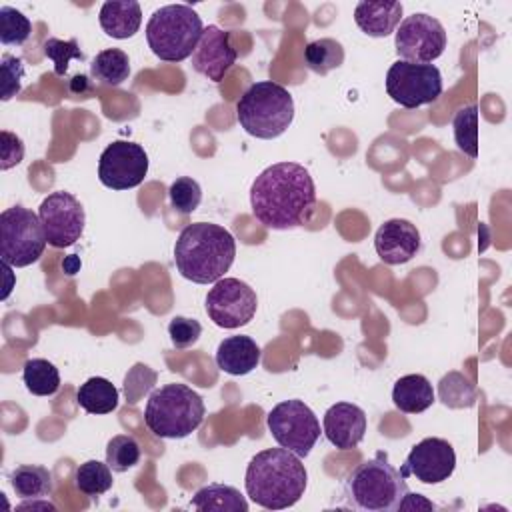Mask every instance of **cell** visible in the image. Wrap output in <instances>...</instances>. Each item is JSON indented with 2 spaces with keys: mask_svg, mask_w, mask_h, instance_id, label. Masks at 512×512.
<instances>
[{
  "mask_svg": "<svg viewBox=\"0 0 512 512\" xmlns=\"http://www.w3.org/2000/svg\"><path fill=\"white\" fill-rule=\"evenodd\" d=\"M316 204L310 172L296 162H276L262 170L250 188L254 218L272 230L304 226Z\"/></svg>",
  "mask_w": 512,
  "mask_h": 512,
  "instance_id": "1",
  "label": "cell"
},
{
  "mask_svg": "<svg viewBox=\"0 0 512 512\" xmlns=\"http://www.w3.org/2000/svg\"><path fill=\"white\" fill-rule=\"evenodd\" d=\"M306 484L308 472L302 458L282 446L252 456L244 474L248 498L266 510L294 506L304 496Z\"/></svg>",
  "mask_w": 512,
  "mask_h": 512,
  "instance_id": "2",
  "label": "cell"
},
{
  "mask_svg": "<svg viewBox=\"0 0 512 512\" xmlns=\"http://www.w3.org/2000/svg\"><path fill=\"white\" fill-rule=\"evenodd\" d=\"M236 256L234 236L212 222H192L174 244V262L182 278L196 284L218 282Z\"/></svg>",
  "mask_w": 512,
  "mask_h": 512,
  "instance_id": "3",
  "label": "cell"
},
{
  "mask_svg": "<svg viewBox=\"0 0 512 512\" xmlns=\"http://www.w3.org/2000/svg\"><path fill=\"white\" fill-rule=\"evenodd\" d=\"M406 492V478L388 462L386 452L364 460L344 480L348 506L362 512H394Z\"/></svg>",
  "mask_w": 512,
  "mask_h": 512,
  "instance_id": "4",
  "label": "cell"
},
{
  "mask_svg": "<svg viewBox=\"0 0 512 512\" xmlns=\"http://www.w3.org/2000/svg\"><path fill=\"white\" fill-rule=\"evenodd\" d=\"M236 118L244 132L254 138H278L294 120L292 94L272 80L254 82L236 102Z\"/></svg>",
  "mask_w": 512,
  "mask_h": 512,
  "instance_id": "5",
  "label": "cell"
},
{
  "mask_svg": "<svg viewBox=\"0 0 512 512\" xmlns=\"http://www.w3.org/2000/svg\"><path fill=\"white\" fill-rule=\"evenodd\" d=\"M204 400L186 384L156 388L144 408V422L158 438H186L204 420Z\"/></svg>",
  "mask_w": 512,
  "mask_h": 512,
  "instance_id": "6",
  "label": "cell"
},
{
  "mask_svg": "<svg viewBox=\"0 0 512 512\" xmlns=\"http://www.w3.org/2000/svg\"><path fill=\"white\" fill-rule=\"evenodd\" d=\"M204 24L198 12L186 4H168L150 16L146 42L152 54L164 62H182L194 54Z\"/></svg>",
  "mask_w": 512,
  "mask_h": 512,
  "instance_id": "7",
  "label": "cell"
},
{
  "mask_svg": "<svg viewBox=\"0 0 512 512\" xmlns=\"http://www.w3.org/2000/svg\"><path fill=\"white\" fill-rule=\"evenodd\" d=\"M48 240L40 216L20 204L6 208L0 214V256L2 262L24 268L34 264Z\"/></svg>",
  "mask_w": 512,
  "mask_h": 512,
  "instance_id": "8",
  "label": "cell"
},
{
  "mask_svg": "<svg viewBox=\"0 0 512 512\" xmlns=\"http://www.w3.org/2000/svg\"><path fill=\"white\" fill-rule=\"evenodd\" d=\"M268 430L278 446L306 458L320 438V422L316 414L298 398L276 404L266 416Z\"/></svg>",
  "mask_w": 512,
  "mask_h": 512,
  "instance_id": "9",
  "label": "cell"
},
{
  "mask_svg": "<svg viewBox=\"0 0 512 512\" xmlns=\"http://www.w3.org/2000/svg\"><path fill=\"white\" fill-rule=\"evenodd\" d=\"M442 74L434 64L396 60L386 72V94L402 108L432 104L442 94Z\"/></svg>",
  "mask_w": 512,
  "mask_h": 512,
  "instance_id": "10",
  "label": "cell"
},
{
  "mask_svg": "<svg viewBox=\"0 0 512 512\" xmlns=\"http://www.w3.org/2000/svg\"><path fill=\"white\" fill-rule=\"evenodd\" d=\"M394 46L404 62L430 64L440 58L446 48V30L436 18L414 12L398 24Z\"/></svg>",
  "mask_w": 512,
  "mask_h": 512,
  "instance_id": "11",
  "label": "cell"
},
{
  "mask_svg": "<svg viewBox=\"0 0 512 512\" xmlns=\"http://www.w3.org/2000/svg\"><path fill=\"white\" fill-rule=\"evenodd\" d=\"M258 308L256 292L238 278H220L206 294L210 320L226 330L248 324Z\"/></svg>",
  "mask_w": 512,
  "mask_h": 512,
  "instance_id": "12",
  "label": "cell"
},
{
  "mask_svg": "<svg viewBox=\"0 0 512 512\" xmlns=\"http://www.w3.org/2000/svg\"><path fill=\"white\" fill-rule=\"evenodd\" d=\"M38 216L46 234V240L54 248H68L76 244L84 232L86 214L80 200L64 190L48 194L40 208Z\"/></svg>",
  "mask_w": 512,
  "mask_h": 512,
  "instance_id": "13",
  "label": "cell"
},
{
  "mask_svg": "<svg viewBox=\"0 0 512 512\" xmlns=\"http://www.w3.org/2000/svg\"><path fill=\"white\" fill-rule=\"evenodd\" d=\"M148 174V154L136 142L114 140L98 160V178L106 188L128 190L144 182Z\"/></svg>",
  "mask_w": 512,
  "mask_h": 512,
  "instance_id": "14",
  "label": "cell"
},
{
  "mask_svg": "<svg viewBox=\"0 0 512 512\" xmlns=\"http://www.w3.org/2000/svg\"><path fill=\"white\" fill-rule=\"evenodd\" d=\"M456 468V452L444 438L428 436L412 446L400 474L404 478L416 476L422 484H440L452 476Z\"/></svg>",
  "mask_w": 512,
  "mask_h": 512,
  "instance_id": "15",
  "label": "cell"
},
{
  "mask_svg": "<svg viewBox=\"0 0 512 512\" xmlns=\"http://www.w3.org/2000/svg\"><path fill=\"white\" fill-rule=\"evenodd\" d=\"M238 54L230 44V32L210 24L204 28L192 54V68L212 82H220L234 66Z\"/></svg>",
  "mask_w": 512,
  "mask_h": 512,
  "instance_id": "16",
  "label": "cell"
},
{
  "mask_svg": "<svg viewBox=\"0 0 512 512\" xmlns=\"http://www.w3.org/2000/svg\"><path fill=\"white\" fill-rule=\"evenodd\" d=\"M422 240L418 228L404 218L386 220L374 234L378 258L388 266L410 262L420 252Z\"/></svg>",
  "mask_w": 512,
  "mask_h": 512,
  "instance_id": "17",
  "label": "cell"
},
{
  "mask_svg": "<svg viewBox=\"0 0 512 512\" xmlns=\"http://www.w3.org/2000/svg\"><path fill=\"white\" fill-rule=\"evenodd\" d=\"M326 440L338 450L356 448L366 432V414L360 406L350 402L332 404L322 420Z\"/></svg>",
  "mask_w": 512,
  "mask_h": 512,
  "instance_id": "18",
  "label": "cell"
},
{
  "mask_svg": "<svg viewBox=\"0 0 512 512\" xmlns=\"http://www.w3.org/2000/svg\"><path fill=\"white\" fill-rule=\"evenodd\" d=\"M260 346L250 336H228L216 348V366L230 376H244L260 362Z\"/></svg>",
  "mask_w": 512,
  "mask_h": 512,
  "instance_id": "19",
  "label": "cell"
},
{
  "mask_svg": "<svg viewBox=\"0 0 512 512\" xmlns=\"http://www.w3.org/2000/svg\"><path fill=\"white\" fill-rule=\"evenodd\" d=\"M402 4L400 2H358L354 8V22L356 26L372 36L384 38L396 32L400 18H402Z\"/></svg>",
  "mask_w": 512,
  "mask_h": 512,
  "instance_id": "20",
  "label": "cell"
},
{
  "mask_svg": "<svg viewBox=\"0 0 512 512\" xmlns=\"http://www.w3.org/2000/svg\"><path fill=\"white\" fill-rule=\"evenodd\" d=\"M102 30L116 38H132L142 24V8L136 0H108L100 6L98 14Z\"/></svg>",
  "mask_w": 512,
  "mask_h": 512,
  "instance_id": "21",
  "label": "cell"
},
{
  "mask_svg": "<svg viewBox=\"0 0 512 512\" xmlns=\"http://www.w3.org/2000/svg\"><path fill=\"white\" fill-rule=\"evenodd\" d=\"M392 402L400 412L420 414L434 404V388L422 374H406L392 388Z\"/></svg>",
  "mask_w": 512,
  "mask_h": 512,
  "instance_id": "22",
  "label": "cell"
},
{
  "mask_svg": "<svg viewBox=\"0 0 512 512\" xmlns=\"http://www.w3.org/2000/svg\"><path fill=\"white\" fill-rule=\"evenodd\" d=\"M192 506L200 512H246L248 502L236 490L228 484H206L202 486L194 498Z\"/></svg>",
  "mask_w": 512,
  "mask_h": 512,
  "instance_id": "23",
  "label": "cell"
},
{
  "mask_svg": "<svg viewBox=\"0 0 512 512\" xmlns=\"http://www.w3.org/2000/svg\"><path fill=\"white\" fill-rule=\"evenodd\" d=\"M118 388L102 378L92 376L84 384H80L76 392V402L88 412V414H110L118 408Z\"/></svg>",
  "mask_w": 512,
  "mask_h": 512,
  "instance_id": "24",
  "label": "cell"
},
{
  "mask_svg": "<svg viewBox=\"0 0 512 512\" xmlns=\"http://www.w3.org/2000/svg\"><path fill=\"white\" fill-rule=\"evenodd\" d=\"M10 486L24 500L44 498L52 492V474L44 466L22 464L10 472Z\"/></svg>",
  "mask_w": 512,
  "mask_h": 512,
  "instance_id": "25",
  "label": "cell"
},
{
  "mask_svg": "<svg viewBox=\"0 0 512 512\" xmlns=\"http://www.w3.org/2000/svg\"><path fill=\"white\" fill-rule=\"evenodd\" d=\"M90 74L104 86H120L130 76L128 54L120 48H106L98 52L90 64Z\"/></svg>",
  "mask_w": 512,
  "mask_h": 512,
  "instance_id": "26",
  "label": "cell"
},
{
  "mask_svg": "<svg viewBox=\"0 0 512 512\" xmlns=\"http://www.w3.org/2000/svg\"><path fill=\"white\" fill-rule=\"evenodd\" d=\"M22 380L30 394L52 396L60 388L58 368L44 358H30L22 368Z\"/></svg>",
  "mask_w": 512,
  "mask_h": 512,
  "instance_id": "27",
  "label": "cell"
},
{
  "mask_svg": "<svg viewBox=\"0 0 512 512\" xmlns=\"http://www.w3.org/2000/svg\"><path fill=\"white\" fill-rule=\"evenodd\" d=\"M344 62V48L334 38L312 40L304 48V64L316 74H328L334 68H340Z\"/></svg>",
  "mask_w": 512,
  "mask_h": 512,
  "instance_id": "28",
  "label": "cell"
},
{
  "mask_svg": "<svg viewBox=\"0 0 512 512\" xmlns=\"http://www.w3.org/2000/svg\"><path fill=\"white\" fill-rule=\"evenodd\" d=\"M112 482H114L112 468L106 462H98V460H86L76 468V474H74L76 488L82 494L92 498L108 492L112 488Z\"/></svg>",
  "mask_w": 512,
  "mask_h": 512,
  "instance_id": "29",
  "label": "cell"
},
{
  "mask_svg": "<svg viewBox=\"0 0 512 512\" xmlns=\"http://www.w3.org/2000/svg\"><path fill=\"white\" fill-rule=\"evenodd\" d=\"M438 396L448 408H470L476 402V388L464 374L448 372L438 382Z\"/></svg>",
  "mask_w": 512,
  "mask_h": 512,
  "instance_id": "30",
  "label": "cell"
},
{
  "mask_svg": "<svg viewBox=\"0 0 512 512\" xmlns=\"http://www.w3.org/2000/svg\"><path fill=\"white\" fill-rule=\"evenodd\" d=\"M454 142L470 158L478 156V106L468 104L454 114Z\"/></svg>",
  "mask_w": 512,
  "mask_h": 512,
  "instance_id": "31",
  "label": "cell"
},
{
  "mask_svg": "<svg viewBox=\"0 0 512 512\" xmlns=\"http://www.w3.org/2000/svg\"><path fill=\"white\" fill-rule=\"evenodd\" d=\"M140 462V444L134 436L116 434L106 444V464L112 472H126Z\"/></svg>",
  "mask_w": 512,
  "mask_h": 512,
  "instance_id": "32",
  "label": "cell"
},
{
  "mask_svg": "<svg viewBox=\"0 0 512 512\" xmlns=\"http://www.w3.org/2000/svg\"><path fill=\"white\" fill-rule=\"evenodd\" d=\"M32 22L16 8H0V42L4 46H20L30 38Z\"/></svg>",
  "mask_w": 512,
  "mask_h": 512,
  "instance_id": "33",
  "label": "cell"
},
{
  "mask_svg": "<svg viewBox=\"0 0 512 512\" xmlns=\"http://www.w3.org/2000/svg\"><path fill=\"white\" fill-rule=\"evenodd\" d=\"M170 206L180 214H192L200 202H202V188L200 184L190 176L176 178L168 188Z\"/></svg>",
  "mask_w": 512,
  "mask_h": 512,
  "instance_id": "34",
  "label": "cell"
},
{
  "mask_svg": "<svg viewBox=\"0 0 512 512\" xmlns=\"http://www.w3.org/2000/svg\"><path fill=\"white\" fill-rule=\"evenodd\" d=\"M42 50H44V56L52 60L56 76H64L68 72L70 60H86V54L78 48L76 38L60 40V38L50 36L44 40Z\"/></svg>",
  "mask_w": 512,
  "mask_h": 512,
  "instance_id": "35",
  "label": "cell"
},
{
  "mask_svg": "<svg viewBox=\"0 0 512 512\" xmlns=\"http://www.w3.org/2000/svg\"><path fill=\"white\" fill-rule=\"evenodd\" d=\"M156 378H158V374H156V370H152L150 366H146V364H142V362L134 364V366L128 370L126 378H124V396H126V402H128V404H136L138 400H142V396L148 394V392L154 388Z\"/></svg>",
  "mask_w": 512,
  "mask_h": 512,
  "instance_id": "36",
  "label": "cell"
},
{
  "mask_svg": "<svg viewBox=\"0 0 512 512\" xmlns=\"http://www.w3.org/2000/svg\"><path fill=\"white\" fill-rule=\"evenodd\" d=\"M0 80H2V100L14 98L22 90V80H24V62L18 56L12 54H2L0 60Z\"/></svg>",
  "mask_w": 512,
  "mask_h": 512,
  "instance_id": "37",
  "label": "cell"
},
{
  "mask_svg": "<svg viewBox=\"0 0 512 512\" xmlns=\"http://www.w3.org/2000/svg\"><path fill=\"white\" fill-rule=\"evenodd\" d=\"M200 334H202V326L194 318L174 316L168 324V336H170L174 348H180V350L196 344Z\"/></svg>",
  "mask_w": 512,
  "mask_h": 512,
  "instance_id": "38",
  "label": "cell"
},
{
  "mask_svg": "<svg viewBox=\"0 0 512 512\" xmlns=\"http://www.w3.org/2000/svg\"><path fill=\"white\" fill-rule=\"evenodd\" d=\"M0 136H2L0 170H10L12 166L22 162V158H24V144H22V140L16 134H12L8 130H2Z\"/></svg>",
  "mask_w": 512,
  "mask_h": 512,
  "instance_id": "39",
  "label": "cell"
},
{
  "mask_svg": "<svg viewBox=\"0 0 512 512\" xmlns=\"http://www.w3.org/2000/svg\"><path fill=\"white\" fill-rule=\"evenodd\" d=\"M92 90H94V84L88 80V76H84V74L72 76V80H70V92L72 94L88 98L92 94Z\"/></svg>",
  "mask_w": 512,
  "mask_h": 512,
  "instance_id": "40",
  "label": "cell"
},
{
  "mask_svg": "<svg viewBox=\"0 0 512 512\" xmlns=\"http://www.w3.org/2000/svg\"><path fill=\"white\" fill-rule=\"evenodd\" d=\"M18 508H46V510H56L54 508V504H50V502H32V504H20Z\"/></svg>",
  "mask_w": 512,
  "mask_h": 512,
  "instance_id": "41",
  "label": "cell"
}]
</instances>
